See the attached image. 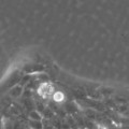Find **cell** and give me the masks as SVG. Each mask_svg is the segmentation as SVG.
<instances>
[{
    "label": "cell",
    "instance_id": "7a4b0ae2",
    "mask_svg": "<svg viewBox=\"0 0 129 129\" xmlns=\"http://www.w3.org/2000/svg\"><path fill=\"white\" fill-rule=\"evenodd\" d=\"M62 99H63V95L61 94V92H56V94L54 95V100L55 101H61Z\"/></svg>",
    "mask_w": 129,
    "mask_h": 129
},
{
    "label": "cell",
    "instance_id": "6da1fadb",
    "mask_svg": "<svg viewBox=\"0 0 129 129\" xmlns=\"http://www.w3.org/2000/svg\"><path fill=\"white\" fill-rule=\"evenodd\" d=\"M38 91L42 97L46 98V97H50L52 94H53L54 89H53V86L50 85V84H43V85H41V87L39 88Z\"/></svg>",
    "mask_w": 129,
    "mask_h": 129
}]
</instances>
